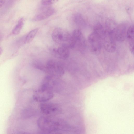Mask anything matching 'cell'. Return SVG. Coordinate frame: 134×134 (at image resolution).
<instances>
[{"label": "cell", "mask_w": 134, "mask_h": 134, "mask_svg": "<svg viewBox=\"0 0 134 134\" xmlns=\"http://www.w3.org/2000/svg\"><path fill=\"white\" fill-rule=\"evenodd\" d=\"M134 26L131 25L127 29L126 37L127 39L129 49L133 54L134 53Z\"/></svg>", "instance_id": "12"}, {"label": "cell", "mask_w": 134, "mask_h": 134, "mask_svg": "<svg viewBox=\"0 0 134 134\" xmlns=\"http://www.w3.org/2000/svg\"><path fill=\"white\" fill-rule=\"evenodd\" d=\"M6 0H0V8L5 3Z\"/></svg>", "instance_id": "20"}, {"label": "cell", "mask_w": 134, "mask_h": 134, "mask_svg": "<svg viewBox=\"0 0 134 134\" xmlns=\"http://www.w3.org/2000/svg\"><path fill=\"white\" fill-rule=\"evenodd\" d=\"M1 34L0 33V40L1 39Z\"/></svg>", "instance_id": "23"}, {"label": "cell", "mask_w": 134, "mask_h": 134, "mask_svg": "<svg viewBox=\"0 0 134 134\" xmlns=\"http://www.w3.org/2000/svg\"><path fill=\"white\" fill-rule=\"evenodd\" d=\"M24 19L22 18L18 20L17 24L13 29L12 33L14 35H17L20 32L24 25Z\"/></svg>", "instance_id": "14"}, {"label": "cell", "mask_w": 134, "mask_h": 134, "mask_svg": "<svg viewBox=\"0 0 134 134\" xmlns=\"http://www.w3.org/2000/svg\"><path fill=\"white\" fill-rule=\"evenodd\" d=\"M52 37L55 43L69 48L75 47V44L72 36L66 30L60 28H55L52 32Z\"/></svg>", "instance_id": "2"}, {"label": "cell", "mask_w": 134, "mask_h": 134, "mask_svg": "<svg viewBox=\"0 0 134 134\" xmlns=\"http://www.w3.org/2000/svg\"><path fill=\"white\" fill-rule=\"evenodd\" d=\"M117 26V25L115 21L112 19L109 18L106 21L104 29L106 31L113 35L115 37V33Z\"/></svg>", "instance_id": "13"}, {"label": "cell", "mask_w": 134, "mask_h": 134, "mask_svg": "<svg viewBox=\"0 0 134 134\" xmlns=\"http://www.w3.org/2000/svg\"><path fill=\"white\" fill-rule=\"evenodd\" d=\"M127 29L126 25L124 23L117 25L115 35L116 41L122 42L125 40L126 37Z\"/></svg>", "instance_id": "10"}, {"label": "cell", "mask_w": 134, "mask_h": 134, "mask_svg": "<svg viewBox=\"0 0 134 134\" xmlns=\"http://www.w3.org/2000/svg\"><path fill=\"white\" fill-rule=\"evenodd\" d=\"M105 29L99 23H96L93 28V32L98 35L100 38L105 32Z\"/></svg>", "instance_id": "15"}, {"label": "cell", "mask_w": 134, "mask_h": 134, "mask_svg": "<svg viewBox=\"0 0 134 134\" xmlns=\"http://www.w3.org/2000/svg\"><path fill=\"white\" fill-rule=\"evenodd\" d=\"M2 48L0 47V55H1L2 54Z\"/></svg>", "instance_id": "21"}, {"label": "cell", "mask_w": 134, "mask_h": 134, "mask_svg": "<svg viewBox=\"0 0 134 134\" xmlns=\"http://www.w3.org/2000/svg\"><path fill=\"white\" fill-rule=\"evenodd\" d=\"M59 0H42L41 3L44 5H51L57 2Z\"/></svg>", "instance_id": "19"}, {"label": "cell", "mask_w": 134, "mask_h": 134, "mask_svg": "<svg viewBox=\"0 0 134 134\" xmlns=\"http://www.w3.org/2000/svg\"><path fill=\"white\" fill-rule=\"evenodd\" d=\"M88 42L91 50L93 52L99 51L102 46L100 37L94 32L91 33L88 37Z\"/></svg>", "instance_id": "7"}, {"label": "cell", "mask_w": 134, "mask_h": 134, "mask_svg": "<svg viewBox=\"0 0 134 134\" xmlns=\"http://www.w3.org/2000/svg\"><path fill=\"white\" fill-rule=\"evenodd\" d=\"M35 113V110L32 109L27 108L23 110L22 112V115L23 118H28L34 115Z\"/></svg>", "instance_id": "17"}, {"label": "cell", "mask_w": 134, "mask_h": 134, "mask_svg": "<svg viewBox=\"0 0 134 134\" xmlns=\"http://www.w3.org/2000/svg\"><path fill=\"white\" fill-rule=\"evenodd\" d=\"M54 12L53 8H48L35 16L32 19V21H37L46 19L52 15Z\"/></svg>", "instance_id": "11"}, {"label": "cell", "mask_w": 134, "mask_h": 134, "mask_svg": "<svg viewBox=\"0 0 134 134\" xmlns=\"http://www.w3.org/2000/svg\"><path fill=\"white\" fill-rule=\"evenodd\" d=\"M101 39L102 46L107 51L109 52L115 51L116 48V41L113 35L105 30Z\"/></svg>", "instance_id": "6"}, {"label": "cell", "mask_w": 134, "mask_h": 134, "mask_svg": "<svg viewBox=\"0 0 134 134\" xmlns=\"http://www.w3.org/2000/svg\"><path fill=\"white\" fill-rule=\"evenodd\" d=\"M40 108L41 112L45 115L55 116L61 113V108L57 104L52 103H42Z\"/></svg>", "instance_id": "5"}, {"label": "cell", "mask_w": 134, "mask_h": 134, "mask_svg": "<svg viewBox=\"0 0 134 134\" xmlns=\"http://www.w3.org/2000/svg\"><path fill=\"white\" fill-rule=\"evenodd\" d=\"M75 0L76 1H77V2H81L84 0Z\"/></svg>", "instance_id": "22"}, {"label": "cell", "mask_w": 134, "mask_h": 134, "mask_svg": "<svg viewBox=\"0 0 134 134\" xmlns=\"http://www.w3.org/2000/svg\"><path fill=\"white\" fill-rule=\"evenodd\" d=\"M39 129L49 133L68 131L71 126L66 122L55 116L45 115L40 117L37 121Z\"/></svg>", "instance_id": "1"}, {"label": "cell", "mask_w": 134, "mask_h": 134, "mask_svg": "<svg viewBox=\"0 0 134 134\" xmlns=\"http://www.w3.org/2000/svg\"><path fill=\"white\" fill-rule=\"evenodd\" d=\"M45 72L48 73L49 75L59 78L64 75V71L60 63L55 60H51L47 63Z\"/></svg>", "instance_id": "3"}, {"label": "cell", "mask_w": 134, "mask_h": 134, "mask_svg": "<svg viewBox=\"0 0 134 134\" xmlns=\"http://www.w3.org/2000/svg\"><path fill=\"white\" fill-rule=\"evenodd\" d=\"M73 19L75 23L77 25H80L84 22V20L82 16L79 13L75 14L73 16Z\"/></svg>", "instance_id": "18"}, {"label": "cell", "mask_w": 134, "mask_h": 134, "mask_svg": "<svg viewBox=\"0 0 134 134\" xmlns=\"http://www.w3.org/2000/svg\"><path fill=\"white\" fill-rule=\"evenodd\" d=\"M38 29H35L30 31L26 36L25 43H28L31 42L33 40L38 31Z\"/></svg>", "instance_id": "16"}, {"label": "cell", "mask_w": 134, "mask_h": 134, "mask_svg": "<svg viewBox=\"0 0 134 134\" xmlns=\"http://www.w3.org/2000/svg\"><path fill=\"white\" fill-rule=\"evenodd\" d=\"M53 96V91L47 88L41 87L35 92L33 97L35 101L42 103L49 100Z\"/></svg>", "instance_id": "4"}, {"label": "cell", "mask_w": 134, "mask_h": 134, "mask_svg": "<svg viewBox=\"0 0 134 134\" xmlns=\"http://www.w3.org/2000/svg\"><path fill=\"white\" fill-rule=\"evenodd\" d=\"M72 36L75 42V47H77L80 50H82L85 48L86 39L80 30L77 29L75 30L73 32Z\"/></svg>", "instance_id": "8"}, {"label": "cell", "mask_w": 134, "mask_h": 134, "mask_svg": "<svg viewBox=\"0 0 134 134\" xmlns=\"http://www.w3.org/2000/svg\"><path fill=\"white\" fill-rule=\"evenodd\" d=\"M51 52L52 54L55 57L63 59L67 58L70 54L69 48L62 46L52 48Z\"/></svg>", "instance_id": "9"}]
</instances>
